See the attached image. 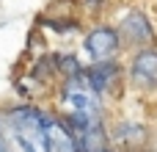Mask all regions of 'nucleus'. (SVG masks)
Here are the masks:
<instances>
[{"label": "nucleus", "mask_w": 157, "mask_h": 152, "mask_svg": "<svg viewBox=\"0 0 157 152\" xmlns=\"http://www.w3.org/2000/svg\"><path fill=\"white\" fill-rule=\"evenodd\" d=\"M61 108H63V122L69 127H83V125H94L102 122V97L88 86L86 75H69L61 86Z\"/></svg>", "instance_id": "obj_1"}, {"label": "nucleus", "mask_w": 157, "mask_h": 152, "mask_svg": "<svg viewBox=\"0 0 157 152\" xmlns=\"http://www.w3.org/2000/svg\"><path fill=\"white\" fill-rule=\"evenodd\" d=\"M44 152H80L72 127L61 116L47 114L44 119Z\"/></svg>", "instance_id": "obj_7"}, {"label": "nucleus", "mask_w": 157, "mask_h": 152, "mask_svg": "<svg viewBox=\"0 0 157 152\" xmlns=\"http://www.w3.org/2000/svg\"><path fill=\"white\" fill-rule=\"evenodd\" d=\"M0 152H17L14 147H11V141H8V136H3V133H0Z\"/></svg>", "instance_id": "obj_8"}, {"label": "nucleus", "mask_w": 157, "mask_h": 152, "mask_svg": "<svg viewBox=\"0 0 157 152\" xmlns=\"http://www.w3.org/2000/svg\"><path fill=\"white\" fill-rule=\"evenodd\" d=\"M44 119L47 114L33 105H19L6 114L8 141L17 152H44Z\"/></svg>", "instance_id": "obj_2"}, {"label": "nucleus", "mask_w": 157, "mask_h": 152, "mask_svg": "<svg viewBox=\"0 0 157 152\" xmlns=\"http://www.w3.org/2000/svg\"><path fill=\"white\" fill-rule=\"evenodd\" d=\"M83 75H86L88 86H91L99 97L116 94L119 86H121V66H119L113 58H110V61H94Z\"/></svg>", "instance_id": "obj_6"}, {"label": "nucleus", "mask_w": 157, "mask_h": 152, "mask_svg": "<svg viewBox=\"0 0 157 152\" xmlns=\"http://www.w3.org/2000/svg\"><path fill=\"white\" fill-rule=\"evenodd\" d=\"M130 80L135 89L141 91H155L157 89V50L155 47H144L135 50L132 61H130Z\"/></svg>", "instance_id": "obj_4"}, {"label": "nucleus", "mask_w": 157, "mask_h": 152, "mask_svg": "<svg viewBox=\"0 0 157 152\" xmlns=\"http://www.w3.org/2000/svg\"><path fill=\"white\" fill-rule=\"evenodd\" d=\"M83 50L91 61H110L119 50H121V36L116 28L110 25H97L86 33L83 39Z\"/></svg>", "instance_id": "obj_3"}, {"label": "nucleus", "mask_w": 157, "mask_h": 152, "mask_svg": "<svg viewBox=\"0 0 157 152\" xmlns=\"http://www.w3.org/2000/svg\"><path fill=\"white\" fill-rule=\"evenodd\" d=\"M116 30H119L121 42H127V44L135 47V50L155 47V30H152L149 17H146L144 11H130V14L121 19V25H119Z\"/></svg>", "instance_id": "obj_5"}]
</instances>
